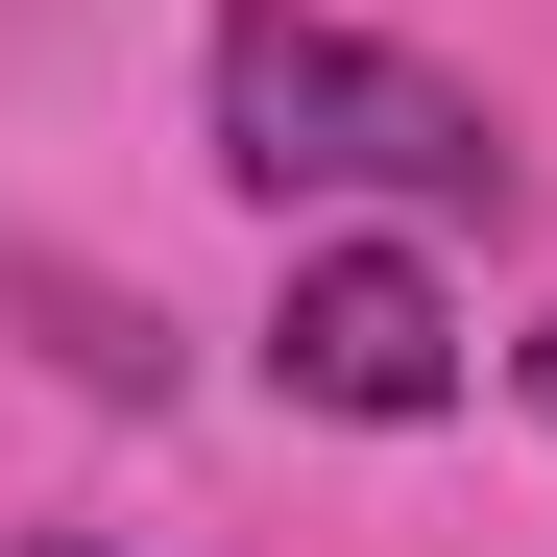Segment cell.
Returning <instances> with one entry per match:
<instances>
[{"label": "cell", "instance_id": "obj_1", "mask_svg": "<svg viewBox=\"0 0 557 557\" xmlns=\"http://www.w3.org/2000/svg\"><path fill=\"white\" fill-rule=\"evenodd\" d=\"M219 170L267 219L315 195H412V219H509V122L460 98V73L315 25V0H219Z\"/></svg>", "mask_w": 557, "mask_h": 557}, {"label": "cell", "instance_id": "obj_2", "mask_svg": "<svg viewBox=\"0 0 557 557\" xmlns=\"http://www.w3.org/2000/svg\"><path fill=\"white\" fill-rule=\"evenodd\" d=\"M267 388L339 412V436L460 412V292H436V243H292V292H267Z\"/></svg>", "mask_w": 557, "mask_h": 557}, {"label": "cell", "instance_id": "obj_3", "mask_svg": "<svg viewBox=\"0 0 557 557\" xmlns=\"http://www.w3.org/2000/svg\"><path fill=\"white\" fill-rule=\"evenodd\" d=\"M25 315H49V363H98V388H122V412H146V388H170V339H146V315H122V292H49V267H25Z\"/></svg>", "mask_w": 557, "mask_h": 557}, {"label": "cell", "instance_id": "obj_4", "mask_svg": "<svg viewBox=\"0 0 557 557\" xmlns=\"http://www.w3.org/2000/svg\"><path fill=\"white\" fill-rule=\"evenodd\" d=\"M533 412H557V315H533Z\"/></svg>", "mask_w": 557, "mask_h": 557}, {"label": "cell", "instance_id": "obj_5", "mask_svg": "<svg viewBox=\"0 0 557 557\" xmlns=\"http://www.w3.org/2000/svg\"><path fill=\"white\" fill-rule=\"evenodd\" d=\"M25 557H122V533H25Z\"/></svg>", "mask_w": 557, "mask_h": 557}]
</instances>
